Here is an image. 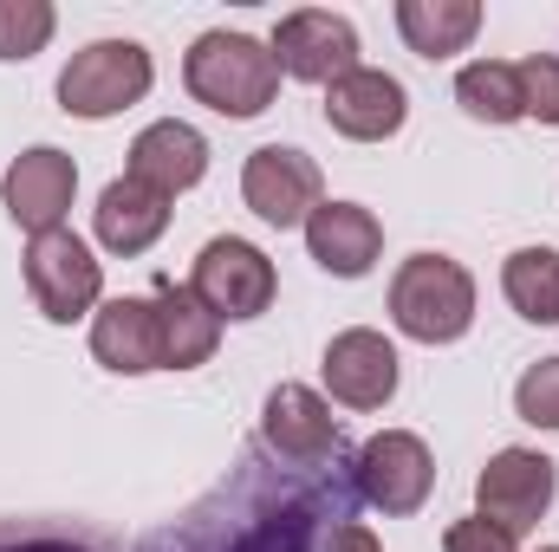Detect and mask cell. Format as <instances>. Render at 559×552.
<instances>
[{"instance_id":"1","label":"cell","mask_w":559,"mask_h":552,"mask_svg":"<svg viewBox=\"0 0 559 552\" xmlns=\"http://www.w3.org/2000/svg\"><path fill=\"white\" fill-rule=\"evenodd\" d=\"M182 85H189L195 105H209V111H222V118H261L280 98V59L261 39L215 26V33H202V39L189 46Z\"/></svg>"},{"instance_id":"2","label":"cell","mask_w":559,"mask_h":552,"mask_svg":"<svg viewBox=\"0 0 559 552\" xmlns=\"http://www.w3.org/2000/svg\"><path fill=\"white\" fill-rule=\"evenodd\" d=\"M391 325L417 345H455L475 325V279L449 254H411L391 274Z\"/></svg>"},{"instance_id":"3","label":"cell","mask_w":559,"mask_h":552,"mask_svg":"<svg viewBox=\"0 0 559 552\" xmlns=\"http://www.w3.org/2000/svg\"><path fill=\"white\" fill-rule=\"evenodd\" d=\"M150 85H156V65L138 39H92L59 72V111L98 124V118H118V111L143 105Z\"/></svg>"},{"instance_id":"4","label":"cell","mask_w":559,"mask_h":552,"mask_svg":"<svg viewBox=\"0 0 559 552\" xmlns=\"http://www.w3.org/2000/svg\"><path fill=\"white\" fill-rule=\"evenodd\" d=\"M26 292H33V305L52 325H72V319L98 312V299H105V261L72 228L33 235L26 241Z\"/></svg>"},{"instance_id":"5","label":"cell","mask_w":559,"mask_h":552,"mask_svg":"<svg viewBox=\"0 0 559 552\" xmlns=\"http://www.w3.org/2000/svg\"><path fill=\"white\" fill-rule=\"evenodd\" d=\"M189 292H195L222 325H228V319H261V312L274 305V292H280V274H274V261H267L254 241H241V235H215V241L195 254Z\"/></svg>"},{"instance_id":"6","label":"cell","mask_w":559,"mask_h":552,"mask_svg":"<svg viewBox=\"0 0 559 552\" xmlns=\"http://www.w3.org/2000/svg\"><path fill=\"white\" fill-rule=\"evenodd\" d=\"M554 494H559V468L540 448H501V455H488V468L475 475V514H481L488 527L514 533V540L547 520Z\"/></svg>"},{"instance_id":"7","label":"cell","mask_w":559,"mask_h":552,"mask_svg":"<svg viewBox=\"0 0 559 552\" xmlns=\"http://www.w3.org/2000/svg\"><path fill=\"white\" fill-rule=\"evenodd\" d=\"M241 202L267 221V228H306L312 208L325 202V176L306 149L293 143H261L241 169Z\"/></svg>"},{"instance_id":"8","label":"cell","mask_w":559,"mask_h":552,"mask_svg":"<svg viewBox=\"0 0 559 552\" xmlns=\"http://www.w3.org/2000/svg\"><path fill=\"white\" fill-rule=\"evenodd\" d=\"M267 52L299 85H338L345 72H358V26L345 13H325V7H299L274 26Z\"/></svg>"},{"instance_id":"9","label":"cell","mask_w":559,"mask_h":552,"mask_svg":"<svg viewBox=\"0 0 559 552\" xmlns=\"http://www.w3.org/2000/svg\"><path fill=\"white\" fill-rule=\"evenodd\" d=\"M352 475H358V494H365L378 514H397V520L417 514L423 501H429V488H436L429 442L411 435V429H378V435L358 448Z\"/></svg>"},{"instance_id":"10","label":"cell","mask_w":559,"mask_h":552,"mask_svg":"<svg viewBox=\"0 0 559 552\" xmlns=\"http://www.w3.org/2000/svg\"><path fill=\"white\" fill-rule=\"evenodd\" d=\"M72 195H79V163H72L66 149H52V143L20 149V156L7 163V176H0V202H7L13 228H26V235L66 228Z\"/></svg>"},{"instance_id":"11","label":"cell","mask_w":559,"mask_h":552,"mask_svg":"<svg viewBox=\"0 0 559 552\" xmlns=\"http://www.w3.org/2000/svg\"><path fill=\"white\" fill-rule=\"evenodd\" d=\"M325 391L345 410H384L397 397V345L371 325H352L325 345Z\"/></svg>"},{"instance_id":"12","label":"cell","mask_w":559,"mask_h":552,"mask_svg":"<svg viewBox=\"0 0 559 552\" xmlns=\"http://www.w3.org/2000/svg\"><path fill=\"white\" fill-rule=\"evenodd\" d=\"M404 118H411V92H404V79H391V72H378V65H358V72H345L338 85H325V124H332L338 137L384 143V137L404 131Z\"/></svg>"},{"instance_id":"13","label":"cell","mask_w":559,"mask_h":552,"mask_svg":"<svg viewBox=\"0 0 559 552\" xmlns=\"http://www.w3.org/2000/svg\"><path fill=\"white\" fill-rule=\"evenodd\" d=\"M261 442L274 448L280 461L312 468V461H325L338 448V416H332V404L319 391H306V384H274L267 404H261Z\"/></svg>"},{"instance_id":"14","label":"cell","mask_w":559,"mask_h":552,"mask_svg":"<svg viewBox=\"0 0 559 552\" xmlns=\"http://www.w3.org/2000/svg\"><path fill=\"white\" fill-rule=\"evenodd\" d=\"M306 254L332 279H365L384 254V221L365 202H319L306 221Z\"/></svg>"},{"instance_id":"15","label":"cell","mask_w":559,"mask_h":552,"mask_svg":"<svg viewBox=\"0 0 559 552\" xmlns=\"http://www.w3.org/2000/svg\"><path fill=\"white\" fill-rule=\"evenodd\" d=\"M92 358L118 377H143V371H163V332H156V299H105L92 312Z\"/></svg>"},{"instance_id":"16","label":"cell","mask_w":559,"mask_h":552,"mask_svg":"<svg viewBox=\"0 0 559 552\" xmlns=\"http://www.w3.org/2000/svg\"><path fill=\"white\" fill-rule=\"evenodd\" d=\"M124 176H138L143 189H156V195L176 202L182 189H195V182L209 176V137H202L195 124H182V118H156V124L138 131Z\"/></svg>"},{"instance_id":"17","label":"cell","mask_w":559,"mask_h":552,"mask_svg":"<svg viewBox=\"0 0 559 552\" xmlns=\"http://www.w3.org/2000/svg\"><path fill=\"white\" fill-rule=\"evenodd\" d=\"M92 228H98V248L118 254V261L150 254L163 241V228H169V195L143 189L138 176H118V182H105V195L92 208Z\"/></svg>"},{"instance_id":"18","label":"cell","mask_w":559,"mask_h":552,"mask_svg":"<svg viewBox=\"0 0 559 552\" xmlns=\"http://www.w3.org/2000/svg\"><path fill=\"white\" fill-rule=\"evenodd\" d=\"M150 299H156V332H163V371H195V364H209L215 345H222V319H215L189 286H176V279H163Z\"/></svg>"},{"instance_id":"19","label":"cell","mask_w":559,"mask_h":552,"mask_svg":"<svg viewBox=\"0 0 559 552\" xmlns=\"http://www.w3.org/2000/svg\"><path fill=\"white\" fill-rule=\"evenodd\" d=\"M397 33L417 59H455L481 33L475 0H397Z\"/></svg>"},{"instance_id":"20","label":"cell","mask_w":559,"mask_h":552,"mask_svg":"<svg viewBox=\"0 0 559 552\" xmlns=\"http://www.w3.org/2000/svg\"><path fill=\"white\" fill-rule=\"evenodd\" d=\"M455 105L475 124H521L527 98H521V65L514 59H475L455 72Z\"/></svg>"},{"instance_id":"21","label":"cell","mask_w":559,"mask_h":552,"mask_svg":"<svg viewBox=\"0 0 559 552\" xmlns=\"http://www.w3.org/2000/svg\"><path fill=\"white\" fill-rule=\"evenodd\" d=\"M501 292L527 325H559V254L554 248H514L501 267Z\"/></svg>"},{"instance_id":"22","label":"cell","mask_w":559,"mask_h":552,"mask_svg":"<svg viewBox=\"0 0 559 552\" xmlns=\"http://www.w3.org/2000/svg\"><path fill=\"white\" fill-rule=\"evenodd\" d=\"M52 26H59L52 0H0V59H33V52H46Z\"/></svg>"},{"instance_id":"23","label":"cell","mask_w":559,"mask_h":552,"mask_svg":"<svg viewBox=\"0 0 559 552\" xmlns=\"http://www.w3.org/2000/svg\"><path fill=\"white\" fill-rule=\"evenodd\" d=\"M514 410H521V422H534V429H559V358H540V364L521 371Z\"/></svg>"},{"instance_id":"24","label":"cell","mask_w":559,"mask_h":552,"mask_svg":"<svg viewBox=\"0 0 559 552\" xmlns=\"http://www.w3.org/2000/svg\"><path fill=\"white\" fill-rule=\"evenodd\" d=\"M521 98H527V118L559 131V52H527L521 59Z\"/></svg>"},{"instance_id":"25","label":"cell","mask_w":559,"mask_h":552,"mask_svg":"<svg viewBox=\"0 0 559 552\" xmlns=\"http://www.w3.org/2000/svg\"><path fill=\"white\" fill-rule=\"evenodd\" d=\"M442 552H521V547H514V533H501V527H488L481 514H468V520H455V527L442 533Z\"/></svg>"},{"instance_id":"26","label":"cell","mask_w":559,"mask_h":552,"mask_svg":"<svg viewBox=\"0 0 559 552\" xmlns=\"http://www.w3.org/2000/svg\"><path fill=\"white\" fill-rule=\"evenodd\" d=\"M325 552H384V547H378L365 527H332V533H325Z\"/></svg>"},{"instance_id":"27","label":"cell","mask_w":559,"mask_h":552,"mask_svg":"<svg viewBox=\"0 0 559 552\" xmlns=\"http://www.w3.org/2000/svg\"><path fill=\"white\" fill-rule=\"evenodd\" d=\"M20 552H72V547H20Z\"/></svg>"},{"instance_id":"28","label":"cell","mask_w":559,"mask_h":552,"mask_svg":"<svg viewBox=\"0 0 559 552\" xmlns=\"http://www.w3.org/2000/svg\"><path fill=\"white\" fill-rule=\"evenodd\" d=\"M540 552H559V547H540Z\"/></svg>"}]
</instances>
